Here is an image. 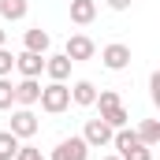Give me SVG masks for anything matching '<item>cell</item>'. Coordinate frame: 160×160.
Wrapping results in <instances>:
<instances>
[{"mask_svg":"<svg viewBox=\"0 0 160 160\" xmlns=\"http://www.w3.org/2000/svg\"><path fill=\"white\" fill-rule=\"evenodd\" d=\"M38 104L48 112V116H60V112H67V108H71V86H67V82H48V86H41Z\"/></svg>","mask_w":160,"mask_h":160,"instance_id":"cell-1","label":"cell"},{"mask_svg":"<svg viewBox=\"0 0 160 160\" xmlns=\"http://www.w3.org/2000/svg\"><path fill=\"white\" fill-rule=\"evenodd\" d=\"M112 134H116V130L104 119H89L86 130H82V142H86L89 149H104V145H112Z\"/></svg>","mask_w":160,"mask_h":160,"instance_id":"cell-2","label":"cell"},{"mask_svg":"<svg viewBox=\"0 0 160 160\" xmlns=\"http://www.w3.org/2000/svg\"><path fill=\"white\" fill-rule=\"evenodd\" d=\"M101 60H104L108 71H123V67H130V45H123V41L104 45V48H101Z\"/></svg>","mask_w":160,"mask_h":160,"instance_id":"cell-3","label":"cell"},{"mask_svg":"<svg viewBox=\"0 0 160 160\" xmlns=\"http://www.w3.org/2000/svg\"><path fill=\"white\" fill-rule=\"evenodd\" d=\"M93 52H97V45L86 38V34H71L67 38V48H63V56L71 60V63H82V60H93Z\"/></svg>","mask_w":160,"mask_h":160,"instance_id":"cell-4","label":"cell"},{"mask_svg":"<svg viewBox=\"0 0 160 160\" xmlns=\"http://www.w3.org/2000/svg\"><path fill=\"white\" fill-rule=\"evenodd\" d=\"M38 116H34V112H30V108H19V112H11V134H15V138H19V142H22V138H34V134H38Z\"/></svg>","mask_w":160,"mask_h":160,"instance_id":"cell-5","label":"cell"},{"mask_svg":"<svg viewBox=\"0 0 160 160\" xmlns=\"http://www.w3.org/2000/svg\"><path fill=\"white\" fill-rule=\"evenodd\" d=\"M86 157H89V145H86L82 138H63V142L52 149L48 160H86Z\"/></svg>","mask_w":160,"mask_h":160,"instance_id":"cell-6","label":"cell"},{"mask_svg":"<svg viewBox=\"0 0 160 160\" xmlns=\"http://www.w3.org/2000/svg\"><path fill=\"white\" fill-rule=\"evenodd\" d=\"M15 71H19L22 78H38L41 71H45V56H38V52H26V48H22V52L15 56Z\"/></svg>","mask_w":160,"mask_h":160,"instance_id":"cell-7","label":"cell"},{"mask_svg":"<svg viewBox=\"0 0 160 160\" xmlns=\"http://www.w3.org/2000/svg\"><path fill=\"white\" fill-rule=\"evenodd\" d=\"M38 97H41V82H38V78H22V82H15V104H19V108L38 104Z\"/></svg>","mask_w":160,"mask_h":160,"instance_id":"cell-8","label":"cell"},{"mask_svg":"<svg viewBox=\"0 0 160 160\" xmlns=\"http://www.w3.org/2000/svg\"><path fill=\"white\" fill-rule=\"evenodd\" d=\"M97 101V86L89 78H78L75 86H71V104H78V108H89Z\"/></svg>","mask_w":160,"mask_h":160,"instance_id":"cell-9","label":"cell"},{"mask_svg":"<svg viewBox=\"0 0 160 160\" xmlns=\"http://www.w3.org/2000/svg\"><path fill=\"white\" fill-rule=\"evenodd\" d=\"M45 75L52 82H67V75H71V60L60 52V56H45Z\"/></svg>","mask_w":160,"mask_h":160,"instance_id":"cell-10","label":"cell"},{"mask_svg":"<svg viewBox=\"0 0 160 160\" xmlns=\"http://www.w3.org/2000/svg\"><path fill=\"white\" fill-rule=\"evenodd\" d=\"M22 41H26V52H38V56H45V52H48V45H52L48 30H41V26H30Z\"/></svg>","mask_w":160,"mask_h":160,"instance_id":"cell-11","label":"cell"},{"mask_svg":"<svg viewBox=\"0 0 160 160\" xmlns=\"http://www.w3.org/2000/svg\"><path fill=\"white\" fill-rule=\"evenodd\" d=\"M93 19H97V4H93V0H71V22L89 26Z\"/></svg>","mask_w":160,"mask_h":160,"instance_id":"cell-12","label":"cell"},{"mask_svg":"<svg viewBox=\"0 0 160 160\" xmlns=\"http://www.w3.org/2000/svg\"><path fill=\"white\" fill-rule=\"evenodd\" d=\"M134 134H138V142H142V145H149V149H153V145L160 142V119H142V127H138Z\"/></svg>","mask_w":160,"mask_h":160,"instance_id":"cell-13","label":"cell"},{"mask_svg":"<svg viewBox=\"0 0 160 160\" xmlns=\"http://www.w3.org/2000/svg\"><path fill=\"white\" fill-rule=\"evenodd\" d=\"M26 11H30V4H26V0H0V15H4L8 22L26 19Z\"/></svg>","mask_w":160,"mask_h":160,"instance_id":"cell-14","label":"cell"},{"mask_svg":"<svg viewBox=\"0 0 160 160\" xmlns=\"http://www.w3.org/2000/svg\"><path fill=\"white\" fill-rule=\"evenodd\" d=\"M101 119L108 123L112 130H119V127H127L130 116H127V108H123V104H112V108H104V112H101Z\"/></svg>","mask_w":160,"mask_h":160,"instance_id":"cell-15","label":"cell"},{"mask_svg":"<svg viewBox=\"0 0 160 160\" xmlns=\"http://www.w3.org/2000/svg\"><path fill=\"white\" fill-rule=\"evenodd\" d=\"M19 145H22V142H19L11 130H0V160H15Z\"/></svg>","mask_w":160,"mask_h":160,"instance_id":"cell-16","label":"cell"},{"mask_svg":"<svg viewBox=\"0 0 160 160\" xmlns=\"http://www.w3.org/2000/svg\"><path fill=\"white\" fill-rule=\"evenodd\" d=\"M119 160H153V149L149 145H142V142H134L130 149H123V153H116Z\"/></svg>","mask_w":160,"mask_h":160,"instance_id":"cell-17","label":"cell"},{"mask_svg":"<svg viewBox=\"0 0 160 160\" xmlns=\"http://www.w3.org/2000/svg\"><path fill=\"white\" fill-rule=\"evenodd\" d=\"M11 104H15V86H11V78H0V112Z\"/></svg>","mask_w":160,"mask_h":160,"instance_id":"cell-18","label":"cell"},{"mask_svg":"<svg viewBox=\"0 0 160 160\" xmlns=\"http://www.w3.org/2000/svg\"><path fill=\"white\" fill-rule=\"evenodd\" d=\"M93 104H97V108H101V112H104V108H112V104H123V101H119V93H116V89H101V93H97V101H93Z\"/></svg>","mask_w":160,"mask_h":160,"instance_id":"cell-19","label":"cell"},{"mask_svg":"<svg viewBox=\"0 0 160 160\" xmlns=\"http://www.w3.org/2000/svg\"><path fill=\"white\" fill-rule=\"evenodd\" d=\"M15 160H48V157H41V149H34V145H19Z\"/></svg>","mask_w":160,"mask_h":160,"instance_id":"cell-20","label":"cell"},{"mask_svg":"<svg viewBox=\"0 0 160 160\" xmlns=\"http://www.w3.org/2000/svg\"><path fill=\"white\" fill-rule=\"evenodd\" d=\"M11 67H15V56H11L8 48H0V78H8V75H11Z\"/></svg>","mask_w":160,"mask_h":160,"instance_id":"cell-21","label":"cell"},{"mask_svg":"<svg viewBox=\"0 0 160 160\" xmlns=\"http://www.w3.org/2000/svg\"><path fill=\"white\" fill-rule=\"evenodd\" d=\"M130 4H134V0H108V8H112V11H127Z\"/></svg>","mask_w":160,"mask_h":160,"instance_id":"cell-22","label":"cell"},{"mask_svg":"<svg viewBox=\"0 0 160 160\" xmlns=\"http://www.w3.org/2000/svg\"><path fill=\"white\" fill-rule=\"evenodd\" d=\"M4 41H8V30H0V48H4Z\"/></svg>","mask_w":160,"mask_h":160,"instance_id":"cell-23","label":"cell"},{"mask_svg":"<svg viewBox=\"0 0 160 160\" xmlns=\"http://www.w3.org/2000/svg\"><path fill=\"white\" fill-rule=\"evenodd\" d=\"M101 160H119V157H101Z\"/></svg>","mask_w":160,"mask_h":160,"instance_id":"cell-24","label":"cell"}]
</instances>
